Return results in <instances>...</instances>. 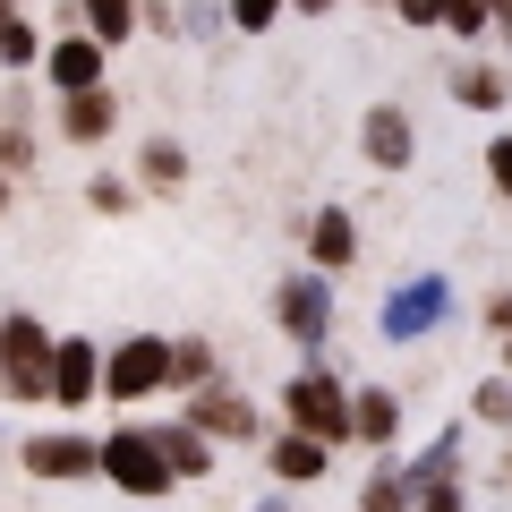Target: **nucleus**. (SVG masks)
Instances as JSON below:
<instances>
[{
    "mask_svg": "<svg viewBox=\"0 0 512 512\" xmlns=\"http://www.w3.org/2000/svg\"><path fill=\"white\" fill-rule=\"evenodd\" d=\"M274 427H299V436L350 453V376L333 359H299V376L274 393Z\"/></svg>",
    "mask_w": 512,
    "mask_h": 512,
    "instance_id": "1",
    "label": "nucleus"
},
{
    "mask_svg": "<svg viewBox=\"0 0 512 512\" xmlns=\"http://www.w3.org/2000/svg\"><path fill=\"white\" fill-rule=\"evenodd\" d=\"M333 325H342V282L316 274V265H291L274 282V333L299 359H333Z\"/></svg>",
    "mask_w": 512,
    "mask_h": 512,
    "instance_id": "2",
    "label": "nucleus"
},
{
    "mask_svg": "<svg viewBox=\"0 0 512 512\" xmlns=\"http://www.w3.org/2000/svg\"><path fill=\"white\" fill-rule=\"evenodd\" d=\"M0 402L52 410V325H43L35 308L0 316Z\"/></svg>",
    "mask_w": 512,
    "mask_h": 512,
    "instance_id": "3",
    "label": "nucleus"
},
{
    "mask_svg": "<svg viewBox=\"0 0 512 512\" xmlns=\"http://www.w3.org/2000/svg\"><path fill=\"white\" fill-rule=\"evenodd\" d=\"M103 402L111 410L171 402V333H120V342H103Z\"/></svg>",
    "mask_w": 512,
    "mask_h": 512,
    "instance_id": "4",
    "label": "nucleus"
},
{
    "mask_svg": "<svg viewBox=\"0 0 512 512\" xmlns=\"http://www.w3.org/2000/svg\"><path fill=\"white\" fill-rule=\"evenodd\" d=\"M94 461H103V478H111V487L128 495V504H163V495L180 487L146 419H120V427H111V436H94Z\"/></svg>",
    "mask_w": 512,
    "mask_h": 512,
    "instance_id": "5",
    "label": "nucleus"
},
{
    "mask_svg": "<svg viewBox=\"0 0 512 512\" xmlns=\"http://www.w3.org/2000/svg\"><path fill=\"white\" fill-rule=\"evenodd\" d=\"M453 308H461L453 274H436V265H427V274H402L393 291L376 299V333H384L393 350H410V342H427L436 325H453Z\"/></svg>",
    "mask_w": 512,
    "mask_h": 512,
    "instance_id": "6",
    "label": "nucleus"
},
{
    "mask_svg": "<svg viewBox=\"0 0 512 512\" xmlns=\"http://www.w3.org/2000/svg\"><path fill=\"white\" fill-rule=\"evenodd\" d=\"M180 419L205 427L222 453H256V444L274 436V427H265V410H256V393H248V384H231V376H214V384H197V393H180Z\"/></svg>",
    "mask_w": 512,
    "mask_h": 512,
    "instance_id": "7",
    "label": "nucleus"
},
{
    "mask_svg": "<svg viewBox=\"0 0 512 512\" xmlns=\"http://www.w3.org/2000/svg\"><path fill=\"white\" fill-rule=\"evenodd\" d=\"M402 436H410V402L393 384H350V453L367 461H402Z\"/></svg>",
    "mask_w": 512,
    "mask_h": 512,
    "instance_id": "8",
    "label": "nucleus"
},
{
    "mask_svg": "<svg viewBox=\"0 0 512 512\" xmlns=\"http://www.w3.org/2000/svg\"><path fill=\"white\" fill-rule=\"evenodd\" d=\"M18 470L43 478V487H77V478H103V461H94L86 427H35V436L18 444Z\"/></svg>",
    "mask_w": 512,
    "mask_h": 512,
    "instance_id": "9",
    "label": "nucleus"
},
{
    "mask_svg": "<svg viewBox=\"0 0 512 512\" xmlns=\"http://www.w3.org/2000/svg\"><path fill=\"white\" fill-rule=\"evenodd\" d=\"M94 402H103V342L94 333H52V410L77 419Z\"/></svg>",
    "mask_w": 512,
    "mask_h": 512,
    "instance_id": "10",
    "label": "nucleus"
},
{
    "mask_svg": "<svg viewBox=\"0 0 512 512\" xmlns=\"http://www.w3.org/2000/svg\"><path fill=\"white\" fill-rule=\"evenodd\" d=\"M43 94H52V103H60V94H86V86H111V52H103V43H94L86 35V26H60V35L52 43H43Z\"/></svg>",
    "mask_w": 512,
    "mask_h": 512,
    "instance_id": "11",
    "label": "nucleus"
},
{
    "mask_svg": "<svg viewBox=\"0 0 512 512\" xmlns=\"http://www.w3.org/2000/svg\"><path fill=\"white\" fill-rule=\"evenodd\" d=\"M359 163L376 171V180H402V171L419 163V120H410L402 103H367L359 111Z\"/></svg>",
    "mask_w": 512,
    "mask_h": 512,
    "instance_id": "12",
    "label": "nucleus"
},
{
    "mask_svg": "<svg viewBox=\"0 0 512 512\" xmlns=\"http://www.w3.org/2000/svg\"><path fill=\"white\" fill-rule=\"evenodd\" d=\"M256 461H265V478H274V487H291V495H316L333 478V444H316V436H299V427H274V436L256 444Z\"/></svg>",
    "mask_w": 512,
    "mask_h": 512,
    "instance_id": "13",
    "label": "nucleus"
},
{
    "mask_svg": "<svg viewBox=\"0 0 512 512\" xmlns=\"http://www.w3.org/2000/svg\"><path fill=\"white\" fill-rule=\"evenodd\" d=\"M52 137L77 154H103L120 137V86H86V94H60L52 103Z\"/></svg>",
    "mask_w": 512,
    "mask_h": 512,
    "instance_id": "14",
    "label": "nucleus"
},
{
    "mask_svg": "<svg viewBox=\"0 0 512 512\" xmlns=\"http://www.w3.org/2000/svg\"><path fill=\"white\" fill-rule=\"evenodd\" d=\"M299 256H308L316 274L342 282L350 265H359V214H350V205H316V214H299Z\"/></svg>",
    "mask_w": 512,
    "mask_h": 512,
    "instance_id": "15",
    "label": "nucleus"
},
{
    "mask_svg": "<svg viewBox=\"0 0 512 512\" xmlns=\"http://www.w3.org/2000/svg\"><path fill=\"white\" fill-rule=\"evenodd\" d=\"M444 94H453L470 120H504V111H512V69L487 60V52H461L453 69H444Z\"/></svg>",
    "mask_w": 512,
    "mask_h": 512,
    "instance_id": "16",
    "label": "nucleus"
},
{
    "mask_svg": "<svg viewBox=\"0 0 512 512\" xmlns=\"http://www.w3.org/2000/svg\"><path fill=\"white\" fill-rule=\"evenodd\" d=\"M154 427V444H163V461H171V478H180V487H205V478L222 470V444L205 436V427H188L180 410H171V419H146Z\"/></svg>",
    "mask_w": 512,
    "mask_h": 512,
    "instance_id": "17",
    "label": "nucleus"
},
{
    "mask_svg": "<svg viewBox=\"0 0 512 512\" xmlns=\"http://www.w3.org/2000/svg\"><path fill=\"white\" fill-rule=\"evenodd\" d=\"M188 146L171 137V128H154V137H137V163H128V180L146 188V197H188Z\"/></svg>",
    "mask_w": 512,
    "mask_h": 512,
    "instance_id": "18",
    "label": "nucleus"
},
{
    "mask_svg": "<svg viewBox=\"0 0 512 512\" xmlns=\"http://www.w3.org/2000/svg\"><path fill=\"white\" fill-rule=\"evenodd\" d=\"M461 427H470V419H444L436 436H427L419 453L402 461V478H410V487H436V478H461V444H470V436H461Z\"/></svg>",
    "mask_w": 512,
    "mask_h": 512,
    "instance_id": "19",
    "label": "nucleus"
},
{
    "mask_svg": "<svg viewBox=\"0 0 512 512\" xmlns=\"http://www.w3.org/2000/svg\"><path fill=\"white\" fill-rule=\"evenodd\" d=\"M69 9H77V26H86L103 52H128V43H137V9H146V0H69Z\"/></svg>",
    "mask_w": 512,
    "mask_h": 512,
    "instance_id": "20",
    "label": "nucleus"
},
{
    "mask_svg": "<svg viewBox=\"0 0 512 512\" xmlns=\"http://www.w3.org/2000/svg\"><path fill=\"white\" fill-rule=\"evenodd\" d=\"M214 376H222L214 333H171V402H180V393H197V384H214Z\"/></svg>",
    "mask_w": 512,
    "mask_h": 512,
    "instance_id": "21",
    "label": "nucleus"
},
{
    "mask_svg": "<svg viewBox=\"0 0 512 512\" xmlns=\"http://www.w3.org/2000/svg\"><path fill=\"white\" fill-rule=\"evenodd\" d=\"M137 205H146V188L128 180V171H86V214H103V222H120V214H137Z\"/></svg>",
    "mask_w": 512,
    "mask_h": 512,
    "instance_id": "22",
    "label": "nucleus"
},
{
    "mask_svg": "<svg viewBox=\"0 0 512 512\" xmlns=\"http://www.w3.org/2000/svg\"><path fill=\"white\" fill-rule=\"evenodd\" d=\"M461 419H470V427H495V436H512V376H504V367L470 384V402H461Z\"/></svg>",
    "mask_w": 512,
    "mask_h": 512,
    "instance_id": "23",
    "label": "nucleus"
},
{
    "mask_svg": "<svg viewBox=\"0 0 512 512\" xmlns=\"http://www.w3.org/2000/svg\"><path fill=\"white\" fill-rule=\"evenodd\" d=\"M35 69H43V26L18 9V18L0 26V77H35Z\"/></svg>",
    "mask_w": 512,
    "mask_h": 512,
    "instance_id": "24",
    "label": "nucleus"
},
{
    "mask_svg": "<svg viewBox=\"0 0 512 512\" xmlns=\"http://www.w3.org/2000/svg\"><path fill=\"white\" fill-rule=\"evenodd\" d=\"M410 504H419V487L402 478V461H376L359 478V512H410Z\"/></svg>",
    "mask_w": 512,
    "mask_h": 512,
    "instance_id": "25",
    "label": "nucleus"
},
{
    "mask_svg": "<svg viewBox=\"0 0 512 512\" xmlns=\"http://www.w3.org/2000/svg\"><path fill=\"white\" fill-rule=\"evenodd\" d=\"M222 18H231L239 43H265L282 18H291V0H222Z\"/></svg>",
    "mask_w": 512,
    "mask_h": 512,
    "instance_id": "26",
    "label": "nucleus"
},
{
    "mask_svg": "<svg viewBox=\"0 0 512 512\" xmlns=\"http://www.w3.org/2000/svg\"><path fill=\"white\" fill-rule=\"evenodd\" d=\"M231 35V18H222V0H180V52H205V43Z\"/></svg>",
    "mask_w": 512,
    "mask_h": 512,
    "instance_id": "27",
    "label": "nucleus"
},
{
    "mask_svg": "<svg viewBox=\"0 0 512 512\" xmlns=\"http://www.w3.org/2000/svg\"><path fill=\"white\" fill-rule=\"evenodd\" d=\"M478 180H487V188H495V197H504V205H512V128H495L487 146H478Z\"/></svg>",
    "mask_w": 512,
    "mask_h": 512,
    "instance_id": "28",
    "label": "nucleus"
},
{
    "mask_svg": "<svg viewBox=\"0 0 512 512\" xmlns=\"http://www.w3.org/2000/svg\"><path fill=\"white\" fill-rule=\"evenodd\" d=\"M436 9H444V35H461V43L495 35V9H487V0H436Z\"/></svg>",
    "mask_w": 512,
    "mask_h": 512,
    "instance_id": "29",
    "label": "nucleus"
},
{
    "mask_svg": "<svg viewBox=\"0 0 512 512\" xmlns=\"http://www.w3.org/2000/svg\"><path fill=\"white\" fill-rule=\"evenodd\" d=\"M478 333H487V342H512V282H495V291L478 299Z\"/></svg>",
    "mask_w": 512,
    "mask_h": 512,
    "instance_id": "30",
    "label": "nucleus"
},
{
    "mask_svg": "<svg viewBox=\"0 0 512 512\" xmlns=\"http://www.w3.org/2000/svg\"><path fill=\"white\" fill-rule=\"evenodd\" d=\"M410 512H478V504H470L461 478H436V487H419V504H410Z\"/></svg>",
    "mask_w": 512,
    "mask_h": 512,
    "instance_id": "31",
    "label": "nucleus"
},
{
    "mask_svg": "<svg viewBox=\"0 0 512 512\" xmlns=\"http://www.w3.org/2000/svg\"><path fill=\"white\" fill-rule=\"evenodd\" d=\"M393 26H410V35H444V9H436V0H393Z\"/></svg>",
    "mask_w": 512,
    "mask_h": 512,
    "instance_id": "32",
    "label": "nucleus"
},
{
    "mask_svg": "<svg viewBox=\"0 0 512 512\" xmlns=\"http://www.w3.org/2000/svg\"><path fill=\"white\" fill-rule=\"evenodd\" d=\"M256 512H308V504H299L291 487H274V495H265V504H256Z\"/></svg>",
    "mask_w": 512,
    "mask_h": 512,
    "instance_id": "33",
    "label": "nucleus"
},
{
    "mask_svg": "<svg viewBox=\"0 0 512 512\" xmlns=\"http://www.w3.org/2000/svg\"><path fill=\"white\" fill-rule=\"evenodd\" d=\"M342 0H291V18H333Z\"/></svg>",
    "mask_w": 512,
    "mask_h": 512,
    "instance_id": "34",
    "label": "nucleus"
},
{
    "mask_svg": "<svg viewBox=\"0 0 512 512\" xmlns=\"http://www.w3.org/2000/svg\"><path fill=\"white\" fill-rule=\"evenodd\" d=\"M9 205H18V180H9V171H0V214H9Z\"/></svg>",
    "mask_w": 512,
    "mask_h": 512,
    "instance_id": "35",
    "label": "nucleus"
},
{
    "mask_svg": "<svg viewBox=\"0 0 512 512\" xmlns=\"http://www.w3.org/2000/svg\"><path fill=\"white\" fill-rule=\"evenodd\" d=\"M495 367H504V376H512V342H495Z\"/></svg>",
    "mask_w": 512,
    "mask_h": 512,
    "instance_id": "36",
    "label": "nucleus"
},
{
    "mask_svg": "<svg viewBox=\"0 0 512 512\" xmlns=\"http://www.w3.org/2000/svg\"><path fill=\"white\" fill-rule=\"evenodd\" d=\"M9 18H18V0H0V26H9Z\"/></svg>",
    "mask_w": 512,
    "mask_h": 512,
    "instance_id": "37",
    "label": "nucleus"
},
{
    "mask_svg": "<svg viewBox=\"0 0 512 512\" xmlns=\"http://www.w3.org/2000/svg\"><path fill=\"white\" fill-rule=\"evenodd\" d=\"M367 9H393V0H367Z\"/></svg>",
    "mask_w": 512,
    "mask_h": 512,
    "instance_id": "38",
    "label": "nucleus"
}]
</instances>
